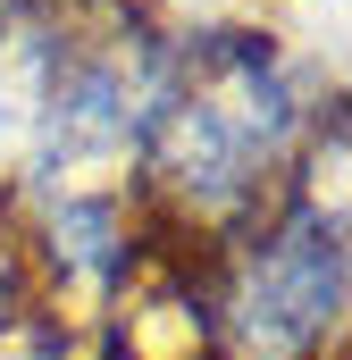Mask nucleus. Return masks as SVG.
<instances>
[{"label": "nucleus", "mask_w": 352, "mask_h": 360, "mask_svg": "<svg viewBox=\"0 0 352 360\" xmlns=\"http://www.w3.org/2000/svg\"><path fill=\"white\" fill-rule=\"evenodd\" d=\"M218 327L244 360H310L344 327V218L319 201H294L235 260Z\"/></svg>", "instance_id": "nucleus-1"}, {"label": "nucleus", "mask_w": 352, "mask_h": 360, "mask_svg": "<svg viewBox=\"0 0 352 360\" xmlns=\"http://www.w3.org/2000/svg\"><path fill=\"white\" fill-rule=\"evenodd\" d=\"M160 143L184 201H252L294 143V92L277 76V51L244 42V59L210 68V84L160 109Z\"/></svg>", "instance_id": "nucleus-2"}]
</instances>
